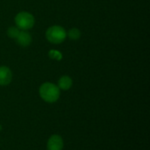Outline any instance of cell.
<instances>
[{"mask_svg": "<svg viewBox=\"0 0 150 150\" xmlns=\"http://www.w3.org/2000/svg\"><path fill=\"white\" fill-rule=\"evenodd\" d=\"M39 94L42 98V100L51 104V103H55L59 99L61 95V90L58 88L57 84L46 82L40 86Z\"/></svg>", "mask_w": 150, "mask_h": 150, "instance_id": "6da1fadb", "label": "cell"}, {"mask_svg": "<svg viewBox=\"0 0 150 150\" xmlns=\"http://www.w3.org/2000/svg\"><path fill=\"white\" fill-rule=\"evenodd\" d=\"M67 37L66 30L61 25H52L49 26L46 31L47 40L53 44H61L62 43Z\"/></svg>", "mask_w": 150, "mask_h": 150, "instance_id": "7a4b0ae2", "label": "cell"}, {"mask_svg": "<svg viewBox=\"0 0 150 150\" xmlns=\"http://www.w3.org/2000/svg\"><path fill=\"white\" fill-rule=\"evenodd\" d=\"M16 26L21 31H28L32 29L35 23V18L33 15L28 11L18 12L14 18Z\"/></svg>", "mask_w": 150, "mask_h": 150, "instance_id": "3957f363", "label": "cell"}, {"mask_svg": "<svg viewBox=\"0 0 150 150\" xmlns=\"http://www.w3.org/2000/svg\"><path fill=\"white\" fill-rule=\"evenodd\" d=\"M64 147V142L59 134H53L49 137L47 142V150H62Z\"/></svg>", "mask_w": 150, "mask_h": 150, "instance_id": "277c9868", "label": "cell"}, {"mask_svg": "<svg viewBox=\"0 0 150 150\" xmlns=\"http://www.w3.org/2000/svg\"><path fill=\"white\" fill-rule=\"evenodd\" d=\"M12 73L7 66H0V86H6L11 83Z\"/></svg>", "mask_w": 150, "mask_h": 150, "instance_id": "5b68a950", "label": "cell"}, {"mask_svg": "<svg viewBox=\"0 0 150 150\" xmlns=\"http://www.w3.org/2000/svg\"><path fill=\"white\" fill-rule=\"evenodd\" d=\"M32 36L28 33V31H21L19 32L18 37L16 38L17 43L21 47H28L32 43Z\"/></svg>", "mask_w": 150, "mask_h": 150, "instance_id": "8992f818", "label": "cell"}, {"mask_svg": "<svg viewBox=\"0 0 150 150\" xmlns=\"http://www.w3.org/2000/svg\"><path fill=\"white\" fill-rule=\"evenodd\" d=\"M73 85V80L69 76H62L60 77L57 83V86L60 90L69 91Z\"/></svg>", "mask_w": 150, "mask_h": 150, "instance_id": "52a82bcc", "label": "cell"}, {"mask_svg": "<svg viewBox=\"0 0 150 150\" xmlns=\"http://www.w3.org/2000/svg\"><path fill=\"white\" fill-rule=\"evenodd\" d=\"M67 36L72 40H76L81 37V32L78 28L73 27L70 30H69V32L67 33Z\"/></svg>", "mask_w": 150, "mask_h": 150, "instance_id": "ba28073f", "label": "cell"}, {"mask_svg": "<svg viewBox=\"0 0 150 150\" xmlns=\"http://www.w3.org/2000/svg\"><path fill=\"white\" fill-rule=\"evenodd\" d=\"M19 32H20V30L16 25L15 26H11V27H9L7 29V35H8V37L16 40V38L18 37Z\"/></svg>", "mask_w": 150, "mask_h": 150, "instance_id": "9c48e42d", "label": "cell"}, {"mask_svg": "<svg viewBox=\"0 0 150 150\" xmlns=\"http://www.w3.org/2000/svg\"><path fill=\"white\" fill-rule=\"evenodd\" d=\"M48 56L51 59H54V60H56V61H60V60L62 59V54L60 51H57V50H50L48 52Z\"/></svg>", "mask_w": 150, "mask_h": 150, "instance_id": "30bf717a", "label": "cell"}]
</instances>
